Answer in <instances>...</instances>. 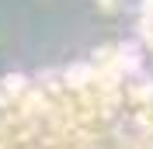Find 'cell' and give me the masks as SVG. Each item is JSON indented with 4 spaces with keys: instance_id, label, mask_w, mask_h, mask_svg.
<instances>
[{
    "instance_id": "6da1fadb",
    "label": "cell",
    "mask_w": 153,
    "mask_h": 149,
    "mask_svg": "<svg viewBox=\"0 0 153 149\" xmlns=\"http://www.w3.org/2000/svg\"><path fill=\"white\" fill-rule=\"evenodd\" d=\"M97 4H101V7H105V10H115V7H118V4H122V0H97Z\"/></svg>"
}]
</instances>
